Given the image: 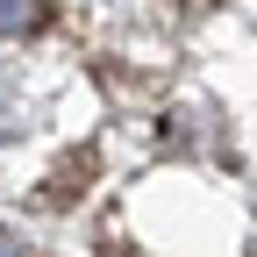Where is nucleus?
I'll return each instance as SVG.
<instances>
[{"instance_id":"f257e3e1","label":"nucleus","mask_w":257,"mask_h":257,"mask_svg":"<svg viewBox=\"0 0 257 257\" xmlns=\"http://www.w3.org/2000/svg\"><path fill=\"white\" fill-rule=\"evenodd\" d=\"M50 22V0H0V36H36Z\"/></svg>"}]
</instances>
